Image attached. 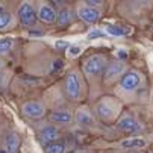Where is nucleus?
<instances>
[{"label":"nucleus","instance_id":"6","mask_svg":"<svg viewBox=\"0 0 153 153\" xmlns=\"http://www.w3.org/2000/svg\"><path fill=\"white\" fill-rule=\"evenodd\" d=\"M76 15L79 17V20H82L83 23H88V25H93V23H97L102 17V12L99 8L96 6H91V5H82V6H77L76 9Z\"/></svg>","mask_w":153,"mask_h":153},{"label":"nucleus","instance_id":"17","mask_svg":"<svg viewBox=\"0 0 153 153\" xmlns=\"http://www.w3.org/2000/svg\"><path fill=\"white\" fill-rule=\"evenodd\" d=\"M106 32L109 35H114V36H124L129 33V29H124V27H120V26H112L109 25L106 26Z\"/></svg>","mask_w":153,"mask_h":153},{"label":"nucleus","instance_id":"2","mask_svg":"<svg viewBox=\"0 0 153 153\" xmlns=\"http://www.w3.org/2000/svg\"><path fill=\"white\" fill-rule=\"evenodd\" d=\"M96 114L103 121H111L118 114V102L112 97H103L96 103Z\"/></svg>","mask_w":153,"mask_h":153},{"label":"nucleus","instance_id":"15","mask_svg":"<svg viewBox=\"0 0 153 153\" xmlns=\"http://www.w3.org/2000/svg\"><path fill=\"white\" fill-rule=\"evenodd\" d=\"M18 147H20V137L15 132L9 134L6 137V140H5V150L8 153H17Z\"/></svg>","mask_w":153,"mask_h":153},{"label":"nucleus","instance_id":"24","mask_svg":"<svg viewBox=\"0 0 153 153\" xmlns=\"http://www.w3.org/2000/svg\"><path fill=\"white\" fill-rule=\"evenodd\" d=\"M88 5H91V6H96V8H100V6H103V3H105V0H85Z\"/></svg>","mask_w":153,"mask_h":153},{"label":"nucleus","instance_id":"29","mask_svg":"<svg viewBox=\"0 0 153 153\" xmlns=\"http://www.w3.org/2000/svg\"><path fill=\"white\" fill-rule=\"evenodd\" d=\"M79 153H85V152H79Z\"/></svg>","mask_w":153,"mask_h":153},{"label":"nucleus","instance_id":"4","mask_svg":"<svg viewBox=\"0 0 153 153\" xmlns=\"http://www.w3.org/2000/svg\"><path fill=\"white\" fill-rule=\"evenodd\" d=\"M82 94V80L76 71H68L65 76V96L70 100H79Z\"/></svg>","mask_w":153,"mask_h":153},{"label":"nucleus","instance_id":"21","mask_svg":"<svg viewBox=\"0 0 153 153\" xmlns=\"http://www.w3.org/2000/svg\"><path fill=\"white\" fill-rule=\"evenodd\" d=\"M106 33L103 32V30H100V29H94V30H91L90 33H88V38L90 39H96V38H102V36H105Z\"/></svg>","mask_w":153,"mask_h":153},{"label":"nucleus","instance_id":"22","mask_svg":"<svg viewBox=\"0 0 153 153\" xmlns=\"http://www.w3.org/2000/svg\"><path fill=\"white\" fill-rule=\"evenodd\" d=\"M82 53V49L79 47V46H70L68 47V55L71 56V58H76V56H79Z\"/></svg>","mask_w":153,"mask_h":153},{"label":"nucleus","instance_id":"8","mask_svg":"<svg viewBox=\"0 0 153 153\" xmlns=\"http://www.w3.org/2000/svg\"><path fill=\"white\" fill-rule=\"evenodd\" d=\"M38 18L46 25H55L58 20V14L55 11V6L50 3H42L38 9Z\"/></svg>","mask_w":153,"mask_h":153},{"label":"nucleus","instance_id":"16","mask_svg":"<svg viewBox=\"0 0 153 153\" xmlns=\"http://www.w3.org/2000/svg\"><path fill=\"white\" fill-rule=\"evenodd\" d=\"M121 146H123L124 149H134V147L141 149V147L146 146V141H144L143 138H132V140H126V141H123Z\"/></svg>","mask_w":153,"mask_h":153},{"label":"nucleus","instance_id":"12","mask_svg":"<svg viewBox=\"0 0 153 153\" xmlns=\"http://www.w3.org/2000/svg\"><path fill=\"white\" fill-rule=\"evenodd\" d=\"M73 18H74V14L73 11L68 8V6H64L59 14H58V20H56V23L61 29H65V27H68L71 23H73Z\"/></svg>","mask_w":153,"mask_h":153},{"label":"nucleus","instance_id":"18","mask_svg":"<svg viewBox=\"0 0 153 153\" xmlns=\"http://www.w3.org/2000/svg\"><path fill=\"white\" fill-rule=\"evenodd\" d=\"M11 23H12V15L9 12H5V11L0 12V30L11 26Z\"/></svg>","mask_w":153,"mask_h":153},{"label":"nucleus","instance_id":"7","mask_svg":"<svg viewBox=\"0 0 153 153\" xmlns=\"http://www.w3.org/2000/svg\"><path fill=\"white\" fill-rule=\"evenodd\" d=\"M17 15H18L20 23L23 25V26H26V27L35 26L36 21H38V20H36V12H35V9L32 8L30 3H23V5H21V6L18 8Z\"/></svg>","mask_w":153,"mask_h":153},{"label":"nucleus","instance_id":"27","mask_svg":"<svg viewBox=\"0 0 153 153\" xmlns=\"http://www.w3.org/2000/svg\"><path fill=\"white\" fill-rule=\"evenodd\" d=\"M30 35H36V36H42V35H44V32H42V30H32V32H30Z\"/></svg>","mask_w":153,"mask_h":153},{"label":"nucleus","instance_id":"20","mask_svg":"<svg viewBox=\"0 0 153 153\" xmlns=\"http://www.w3.org/2000/svg\"><path fill=\"white\" fill-rule=\"evenodd\" d=\"M12 47V39L5 38V39H0V55H5L11 50Z\"/></svg>","mask_w":153,"mask_h":153},{"label":"nucleus","instance_id":"13","mask_svg":"<svg viewBox=\"0 0 153 153\" xmlns=\"http://www.w3.org/2000/svg\"><path fill=\"white\" fill-rule=\"evenodd\" d=\"M76 121H77L80 126H83V127H93V126L96 124L94 117L91 115V112H90L86 108H80L79 111L76 112Z\"/></svg>","mask_w":153,"mask_h":153},{"label":"nucleus","instance_id":"14","mask_svg":"<svg viewBox=\"0 0 153 153\" xmlns=\"http://www.w3.org/2000/svg\"><path fill=\"white\" fill-rule=\"evenodd\" d=\"M50 120L53 123L58 124H67L73 120V114L70 111H64V109H59V111H53L50 114Z\"/></svg>","mask_w":153,"mask_h":153},{"label":"nucleus","instance_id":"5","mask_svg":"<svg viewBox=\"0 0 153 153\" xmlns=\"http://www.w3.org/2000/svg\"><path fill=\"white\" fill-rule=\"evenodd\" d=\"M143 79H141V74L135 70H129L126 71L120 80H118V85H120V88L124 90V91H135L140 88V85H141Z\"/></svg>","mask_w":153,"mask_h":153},{"label":"nucleus","instance_id":"10","mask_svg":"<svg viewBox=\"0 0 153 153\" xmlns=\"http://www.w3.org/2000/svg\"><path fill=\"white\" fill-rule=\"evenodd\" d=\"M117 129L121 130V132H126V134H134V132H138L141 129V126L138 124V121L134 118V117H123L121 120L117 121Z\"/></svg>","mask_w":153,"mask_h":153},{"label":"nucleus","instance_id":"1","mask_svg":"<svg viewBox=\"0 0 153 153\" xmlns=\"http://www.w3.org/2000/svg\"><path fill=\"white\" fill-rule=\"evenodd\" d=\"M108 62H109V59L105 55H91L82 62V70L88 79L103 77Z\"/></svg>","mask_w":153,"mask_h":153},{"label":"nucleus","instance_id":"28","mask_svg":"<svg viewBox=\"0 0 153 153\" xmlns=\"http://www.w3.org/2000/svg\"><path fill=\"white\" fill-rule=\"evenodd\" d=\"M2 11H3V9H2V8H0V12H2Z\"/></svg>","mask_w":153,"mask_h":153},{"label":"nucleus","instance_id":"9","mask_svg":"<svg viewBox=\"0 0 153 153\" xmlns=\"http://www.w3.org/2000/svg\"><path fill=\"white\" fill-rule=\"evenodd\" d=\"M44 106H42L39 102H26L23 105V114L29 118L38 120L44 115Z\"/></svg>","mask_w":153,"mask_h":153},{"label":"nucleus","instance_id":"19","mask_svg":"<svg viewBox=\"0 0 153 153\" xmlns=\"http://www.w3.org/2000/svg\"><path fill=\"white\" fill-rule=\"evenodd\" d=\"M46 153H65V144L64 143H50L46 149Z\"/></svg>","mask_w":153,"mask_h":153},{"label":"nucleus","instance_id":"11","mask_svg":"<svg viewBox=\"0 0 153 153\" xmlns=\"http://www.w3.org/2000/svg\"><path fill=\"white\" fill-rule=\"evenodd\" d=\"M59 137H61V134H59V130L55 127V126H52V124H49V126H44L41 129V132H39V138L44 141V143H55V141H58L59 140Z\"/></svg>","mask_w":153,"mask_h":153},{"label":"nucleus","instance_id":"25","mask_svg":"<svg viewBox=\"0 0 153 153\" xmlns=\"http://www.w3.org/2000/svg\"><path fill=\"white\" fill-rule=\"evenodd\" d=\"M62 65H64V62H62L61 59H56V61L53 62V73H56V71H59V70L62 68Z\"/></svg>","mask_w":153,"mask_h":153},{"label":"nucleus","instance_id":"3","mask_svg":"<svg viewBox=\"0 0 153 153\" xmlns=\"http://www.w3.org/2000/svg\"><path fill=\"white\" fill-rule=\"evenodd\" d=\"M126 73V64L121 59H109L105 73H103V83L105 85H112L114 82H118L120 77Z\"/></svg>","mask_w":153,"mask_h":153},{"label":"nucleus","instance_id":"26","mask_svg":"<svg viewBox=\"0 0 153 153\" xmlns=\"http://www.w3.org/2000/svg\"><path fill=\"white\" fill-rule=\"evenodd\" d=\"M117 58H118V59H121V61H126V58H127V53H126L124 50H120V52L117 53Z\"/></svg>","mask_w":153,"mask_h":153},{"label":"nucleus","instance_id":"23","mask_svg":"<svg viewBox=\"0 0 153 153\" xmlns=\"http://www.w3.org/2000/svg\"><path fill=\"white\" fill-rule=\"evenodd\" d=\"M55 47H56L58 50H61V52H62V50H65V49H68V47H70V44H68L67 41H62V39H61V41H56Z\"/></svg>","mask_w":153,"mask_h":153}]
</instances>
